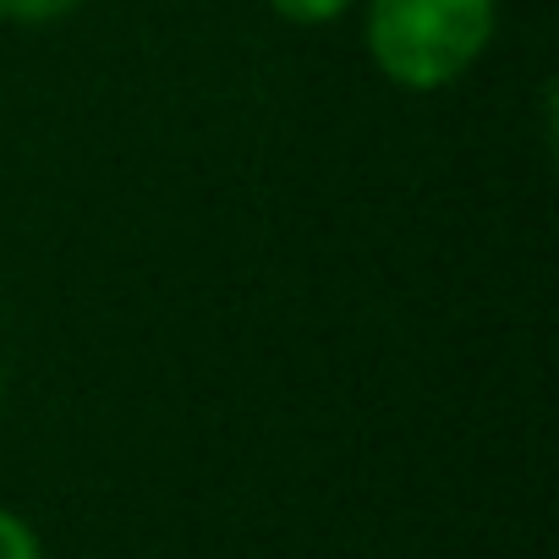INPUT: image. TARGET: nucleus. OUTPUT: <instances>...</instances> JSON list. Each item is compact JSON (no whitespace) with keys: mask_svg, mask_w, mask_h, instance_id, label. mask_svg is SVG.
<instances>
[{"mask_svg":"<svg viewBox=\"0 0 559 559\" xmlns=\"http://www.w3.org/2000/svg\"><path fill=\"white\" fill-rule=\"evenodd\" d=\"M493 39V0H368V56L412 94L444 88Z\"/></svg>","mask_w":559,"mask_h":559,"instance_id":"obj_1","label":"nucleus"},{"mask_svg":"<svg viewBox=\"0 0 559 559\" xmlns=\"http://www.w3.org/2000/svg\"><path fill=\"white\" fill-rule=\"evenodd\" d=\"M269 7L286 17V23H302V28H319V23H335L352 0H269Z\"/></svg>","mask_w":559,"mask_h":559,"instance_id":"obj_2","label":"nucleus"},{"mask_svg":"<svg viewBox=\"0 0 559 559\" xmlns=\"http://www.w3.org/2000/svg\"><path fill=\"white\" fill-rule=\"evenodd\" d=\"M0 559H45L34 526L23 515H12V510H0Z\"/></svg>","mask_w":559,"mask_h":559,"instance_id":"obj_3","label":"nucleus"},{"mask_svg":"<svg viewBox=\"0 0 559 559\" xmlns=\"http://www.w3.org/2000/svg\"><path fill=\"white\" fill-rule=\"evenodd\" d=\"M83 0H0V17L7 23H56L67 12H78Z\"/></svg>","mask_w":559,"mask_h":559,"instance_id":"obj_4","label":"nucleus"}]
</instances>
